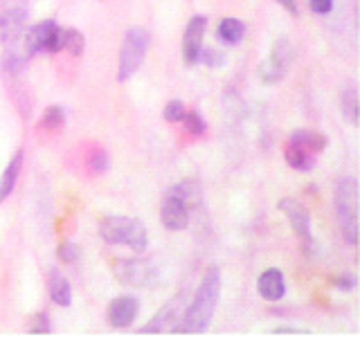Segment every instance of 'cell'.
Segmentation results:
<instances>
[{
    "label": "cell",
    "instance_id": "484cf974",
    "mask_svg": "<svg viewBox=\"0 0 360 337\" xmlns=\"http://www.w3.org/2000/svg\"><path fill=\"white\" fill-rule=\"evenodd\" d=\"M63 41H65V29H61L59 25H56L50 37H48V43H45V52H61L63 50Z\"/></svg>",
    "mask_w": 360,
    "mask_h": 337
},
{
    "label": "cell",
    "instance_id": "8fae6325",
    "mask_svg": "<svg viewBox=\"0 0 360 337\" xmlns=\"http://www.w3.org/2000/svg\"><path fill=\"white\" fill-rule=\"evenodd\" d=\"M180 310H183V297H176L167 303L165 308H160V312L144 326L140 331L142 335H160L165 331H176V326L180 324Z\"/></svg>",
    "mask_w": 360,
    "mask_h": 337
},
{
    "label": "cell",
    "instance_id": "4316f807",
    "mask_svg": "<svg viewBox=\"0 0 360 337\" xmlns=\"http://www.w3.org/2000/svg\"><path fill=\"white\" fill-rule=\"evenodd\" d=\"M165 119L167 121H172V124H176V121H183V117H185V106H183V101H169V104L165 106Z\"/></svg>",
    "mask_w": 360,
    "mask_h": 337
},
{
    "label": "cell",
    "instance_id": "5bb4252c",
    "mask_svg": "<svg viewBox=\"0 0 360 337\" xmlns=\"http://www.w3.org/2000/svg\"><path fill=\"white\" fill-rule=\"evenodd\" d=\"M7 48H5V54H3V67L9 72H18L25 67L27 59H30V52L25 48V39H22V32L16 34L14 39L5 41Z\"/></svg>",
    "mask_w": 360,
    "mask_h": 337
},
{
    "label": "cell",
    "instance_id": "9a60e30c",
    "mask_svg": "<svg viewBox=\"0 0 360 337\" xmlns=\"http://www.w3.org/2000/svg\"><path fill=\"white\" fill-rule=\"evenodd\" d=\"M54 27H56L54 20H43V22H37V25H32L27 32H22L30 56H34L37 52H45V43H48V37Z\"/></svg>",
    "mask_w": 360,
    "mask_h": 337
},
{
    "label": "cell",
    "instance_id": "44dd1931",
    "mask_svg": "<svg viewBox=\"0 0 360 337\" xmlns=\"http://www.w3.org/2000/svg\"><path fill=\"white\" fill-rule=\"evenodd\" d=\"M290 142H295L304 149H309L311 153H318V151H324L326 146V138L320 133H313V131H295L290 135Z\"/></svg>",
    "mask_w": 360,
    "mask_h": 337
},
{
    "label": "cell",
    "instance_id": "ac0fdd59",
    "mask_svg": "<svg viewBox=\"0 0 360 337\" xmlns=\"http://www.w3.org/2000/svg\"><path fill=\"white\" fill-rule=\"evenodd\" d=\"M243 34H245V25L239 18H223L217 29L219 41H223L225 45H239Z\"/></svg>",
    "mask_w": 360,
    "mask_h": 337
},
{
    "label": "cell",
    "instance_id": "6da1fadb",
    "mask_svg": "<svg viewBox=\"0 0 360 337\" xmlns=\"http://www.w3.org/2000/svg\"><path fill=\"white\" fill-rule=\"evenodd\" d=\"M219 295H221V272L219 267H210L200 281L191 306L185 310V319L176 326L174 333H187V335L205 333L214 317V310H217Z\"/></svg>",
    "mask_w": 360,
    "mask_h": 337
},
{
    "label": "cell",
    "instance_id": "ffe728a7",
    "mask_svg": "<svg viewBox=\"0 0 360 337\" xmlns=\"http://www.w3.org/2000/svg\"><path fill=\"white\" fill-rule=\"evenodd\" d=\"M340 110H342V117L349 124H358V95H356V88L349 84L342 88L340 93Z\"/></svg>",
    "mask_w": 360,
    "mask_h": 337
},
{
    "label": "cell",
    "instance_id": "603a6c76",
    "mask_svg": "<svg viewBox=\"0 0 360 337\" xmlns=\"http://www.w3.org/2000/svg\"><path fill=\"white\" fill-rule=\"evenodd\" d=\"M86 48V39L79 29H65V41H63V50H68L72 56H82Z\"/></svg>",
    "mask_w": 360,
    "mask_h": 337
},
{
    "label": "cell",
    "instance_id": "8992f818",
    "mask_svg": "<svg viewBox=\"0 0 360 337\" xmlns=\"http://www.w3.org/2000/svg\"><path fill=\"white\" fill-rule=\"evenodd\" d=\"M290 63V43L288 39H279L275 43L273 52H270L264 63L259 65V77H262L264 84H277L281 81V77L286 74Z\"/></svg>",
    "mask_w": 360,
    "mask_h": 337
},
{
    "label": "cell",
    "instance_id": "ba28073f",
    "mask_svg": "<svg viewBox=\"0 0 360 337\" xmlns=\"http://www.w3.org/2000/svg\"><path fill=\"white\" fill-rule=\"evenodd\" d=\"M160 218L167 230L180 232L189 225V207L176 194L167 191L162 198V205H160Z\"/></svg>",
    "mask_w": 360,
    "mask_h": 337
},
{
    "label": "cell",
    "instance_id": "7402d4cb",
    "mask_svg": "<svg viewBox=\"0 0 360 337\" xmlns=\"http://www.w3.org/2000/svg\"><path fill=\"white\" fill-rule=\"evenodd\" d=\"M169 191H172V194H176L189 209L200 205V189H198L196 183H191V180H185V183H178V185H174Z\"/></svg>",
    "mask_w": 360,
    "mask_h": 337
},
{
    "label": "cell",
    "instance_id": "f1b7e54d",
    "mask_svg": "<svg viewBox=\"0 0 360 337\" xmlns=\"http://www.w3.org/2000/svg\"><path fill=\"white\" fill-rule=\"evenodd\" d=\"M59 256H61V261L72 263V261H77V258H79V247L72 245V243H63L59 247Z\"/></svg>",
    "mask_w": 360,
    "mask_h": 337
},
{
    "label": "cell",
    "instance_id": "cb8c5ba5",
    "mask_svg": "<svg viewBox=\"0 0 360 337\" xmlns=\"http://www.w3.org/2000/svg\"><path fill=\"white\" fill-rule=\"evenodd\" d=\"M65 121V112L61 106H50L48 110L43 112V119H41V126L50 128V131H59Z\"/></svg>",
    "mask_w": 360,
    "mask_h": 337
},
{
    "label": "cell",
    "instance_id": "7a4b0ae2",
    "mask_svg": "<svg viewBox=\"0 0 360 337\" xmlns=\"http://www.w3.org/2000/svg\"><path fill=\"white\" fill-rule=\"evenodd\" d=\"M99 234L108 245H127L133 252L146 250V230L138 218L127 216H108L99 223Z\"/></svg>",
    "mask_w": 360,
    "mask_h": 337
},
{
    "label": "cell",
    "instance_id": "7c38bea8",
    "mask_svg": "<svg viewBox=\"0 0 360 337\" xmlns=\"http://www.w3.org/2000/svg\"><path fill=\"white\" fill-rule=\"evenodd\" d=\"M140 303L135 297H117L108 303V322L112 329H127L135 322Z\"/></svg>",
    "mask_w": 360,
    "mask_h": 337
},
{
    "label": "cell",
    "instance_id": "5b68a950",
    "mask_svg": "<svg viewBox=\"0 0 360 337\" xmlns=\"http://www.w3.org/2000/svg\"><path fill=\"white\" fill-rule=\"evenodd\" d=\"M117 281L131 288H151L158 281V272L151 261L146 258H129V261H120L115 267Z\"/></svg>",
    "mask_w": 360,
    "mask_h": 337
},
{
    "label": "cell",
    "instance_id": "52a82bcc",
    "mask_svg": "<svg viewBox=\"0 0 360 337\" xmlns=\"http://www.w3.org/2000/svg\"><path fill=\"white\" fill-rule=\"evenodd\" d=\"M27 18V7L22 0H9V3L0 9V43L14 39L16 34L22 32Z\"/></svg>",
    "mask_w": 360,
    "mask_h": 337
},
{
    "label": "cell",
    "instance_id": "4fadbf2b",
    "mask_svg": "<svg viewBox=\"0 0 360 337\" xmlns=\"http://www.w3.org/2000/svg\"><path fill=\"white\" fill-rule=\"evenodd\" d=\"M257 290L266 301H279L286 292V284H284V272L277 267H270L259 277L257 281Z\"/></svg>",
    "mask_w": 360,
    "mask_h": 337
},
{
    "label": "cell",
    "instance_id": "d4e9b609",
    "mask_svg": "<svg viewBox=\"0 0 360 337\" xmlns=\"http://www.w3.org/2000/svg\"><path fill=\"white\" fill-rule=\"evenodd\" d=\"M183 121H185V128L191 133V135H202L205 133V128H207V124H205V119H202V115L198 110H185V117H183Z\"/></svg>",
    "mask_w": 360,
    "mask_h": 337
},
{
    "label": "cell",
    "instance_id": "83f0119b",
    "mask_svg": "<svg viewBox=\"0 0 360 337\" xmlns=\"http://www.w3.org/2000/svg\"><path fill=\"white\" fill-rule=\"evenodd\" d=\"M30 333L32 335H48L50 333V319L45 312L34 315L32 322H30Z\"/></svg>",
    "mask_w": 360,
    "mask_h": 337
},
{
    "label": "cell",
    "instance_id": "836d02e7",
    "mask_svg": "<svg viewBox=\"0 0 360 337\" xmlns=\"http://www.w3.org/2000/svg\"><path fill=\"white\" fill-rule=\"evenodd\" d=\"M277 3L284 7L286 11H290L292 16H297L300 14V9H297V0H277Z\"/></svg>",
    "mask_w": 360,
    "mask_h": 337
},
{
    "label": "cell",
    "instance_id": "30bf717a",
    "mask_svg": "<svg viewBox=\"0 0 360 337\" xmlns=\"http://www.w3.org/2000/svg\"><path fill=\"white\" fill-rule=\"evenodd\" d=\"M277 207L288 218L290 227L295 230V234L300 236V239L311 241V216H309L307 207H304L302 202L295 198H281Z\"/></svg>",
    "mask_w": 360,
    "mask_h": 337
},
{
    "label": "cell",
    "instance_id": "4dcf8cb0",
    "mask_svg": "<svg viewBox=\"0 0 360 337\" xmlns=\"http://www.w3.org/2000/svg\"><path fill=\"white\" fill-rule=\"evenodd\" d=\"M333 284H335L338 290L349 292V290H354V288H356V279H354V275H342V277H335V279H333Z\"/></svg>",
    "mask_w": 360,
    "mask_h": 337
},
{
    "label": "cell",
    "instance_id": "d6a6232c",
    "mask_svg": "<svg viewBox=\"0 0 360 337\" xmlns=\"http://www.w3.org/2000/svg\"><path fill=\"white\" fill-rule=\"evenodd\" d=\"M90 166L95 168V171H104V168L108 166V157L104 151H97L93 157H90Z\"/></svg>",
    "mask_w": 360,
    "mask_h": 337
},
{
    "label": "cell",
    "instance_id": "d6986e66",
    "mask_svg": "<svg viewBox=\"0 0 360 337\" xmlns=\"http://www.w3.org/2000/svg\"><path fill=\"white\" fill-rule=\"evenodd\" d=\"M20 164H22V151H18L14 157H11V162L5 168V173L0 176V202H3L11 194V189H14L16 180H18Z\"/></svg>",
    "mask_w": 360,
    "mask_h": 337
},
{
    "label": "cell",
    "instance_id": "9c48e42d",
    "mask_svg": "<svg viewBox=\"0 0 360 337\" xmlns=\"http://www.w3.org/2000/svg\"><path fill=\"white\" fill-rule=\"evenodd\" d=\"M207 18L205 16H194L185 27L183 37V59L187 65L198 63V54L202 50V37H205Z\"/></svg>",
    "mask_w": 360,
    "mask_h": 337
},
{
    "label": "cell",
    "instance_id": "f546056e",
    "mask_svg": "<svg viewBox=\"0 0 360 337\" xmlns=\"http://www.w3.org/2000/svg\"><path fill=\"white\" fill-rule=\"evenodd\" d=\"M198 61L207 63V65H223V54L221 52H214V50H200L198 54Z\"/></svg>",
    "mask_w": 360,
    "mask_h": 337
},
{
    "label": "cell",
    "instance_id": "2e32d148",
    "mask_svg": "<svg viewBox=\"0 0 360 337\" xmlns=\"http://www.w3.org/2000/svg\"><path fill=\"white\" fill-rule=\"evenodd\" d=\"M284 157H286L288 166H292L295 171H311V168L315 166V155L309 149H304V146L290 142V140L286 144Z\"/></svg>",
    "mask_w": 360,
    "mask_h": 337
},
{
    "label": "cell",
    "instance_id": "e0dca14e",
    "mask_svg": "<svg viewBox=\"0 0 360 337\" xmlns=\"http://www.w3.org/2000/svg\"><path fill=\"white\" fill-rule=\"evenodd\" d=\"M50 297L54 303H59V306H70V301H72L70 284H68V279L59 270H52L50 272Z\"/></svg>",
    "mask_w": 360,
    "mask_h": 337
},
{
    "label": "cell",
    "instance_id": "3957f363",
    "mask_svg": "<svg viewBox=\"0 0 360 337\" xmlns=\"http://www.w3.org/2000/svg\"><path fill=\"white\" fill-rule=\"evenodd\" d=\"M335 211L338 223H340L342 236L349 245L358 241V185L356 178L347 176L335 187Z\"/></svg>",
    "mask_w": 360,
    "mask_h": 337
},
{
    "label": "cell",
    "instance_id": "e575fe53",
    "mask_svg": "<svg viewBox=\"0 0 360 337\" xmlns=\"http://www.w3.org/2000/svg\"><path fill=\"white\" fill-rule=\"evenodd\" d=\"M281 333H288V335H307L304 331H290V329H279V331H275V335H281Z\"/></svg>",
    "mask_w": 360,
    "mask_h": 337
},
{
    "label": "cell",
    "instance_id": "1f68e13d",
    "mask_svg": "<svg viewBox=\"0 0 360 337\" xmlns=\"http://www.w3.org/2000/svg\"><path fill=\"white\" fill-rule=\"evenodd\" d=\"M309 5L315 14H329L333 9V0H309Z\"/></svg>",
    "mask_w": 360,
    "mask_h": 337
},
{
    "label": "cell",
    "instance_id": "277c9868",
    "mask_svg": "<svg viewBox=\"0 0 360 337\" xmlns=\"http://www.w3.org/2000/svg\"><path fill=\"white\" fill-rule=\"evenodd\" d=\"M146 50H149V32L142 27H131L124 32L122 50H120V67H117L120 81H127V79H131L140 70Z\"/></svg>",
    "mask_w": 360,
    "mask_h": 337
}]
</instances>
